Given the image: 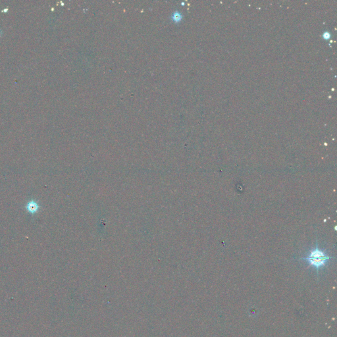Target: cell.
<instances>
[{"label":"cell","mask_w":337,"mask_h":337,"mask_svg":"<svg viewBox=\"0 0 337 337\" xmlns=\"http://www.w3.org/2000/svg\"><path fill=\"white\" fill-rule=\"evenodd\" d=\"M334 258L335 257L329 256L324 251L320 250L317 244L316 248L311 251L307 257H302L300 259L306 260L310 265L316 269L318 273L319 269L325 266L329 259Z\"/></svg>","instance_id":"6da1fadb"},{"label":"cell","mask_w":337,"mask_h":337,"mask_svg":"<svg viewBox=\"0 0 337 337\" xmlns=\"http://www.w3.org/2000/svg\"><path fill=\"white\" fill-rule=\"evenodd\" d=\"M323 38H325V39H326V40H328L329 38H330V34H329V33H328V32H325V33L323 34Z\"/></svg>","instance_id":"3957f363"},{"label":"cell","mask_w":337,"mask_h":337,"mask_svg":"<svg viewBox=\"0 0 337 337\" xmlns=\"http://www.w3.org/2000/svg\"><path fill=\"white\" fill-rule=\"evenodd\" d=\"M26 208L27 211L29 212L30 214H34L38 211L40 206L38 205V203L36 201H34V200H30V202H28Z\"/></svg>","instance_id":"7a4b0ae2"}]
</instances>
